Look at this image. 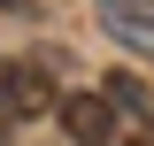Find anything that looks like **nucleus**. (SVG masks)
Here are the masks:
<instances>
[{
    "instance_id": "nucleus-3",
    "label": "nucleus",
    "mask_w": 154,
    "mask_h": 146,
    "mask_svg": "<svg viewBox=\"0 0 154 146\" xmlns=\"http://www.w3.org/2000/svg\"><path fill=\"white\" fill-rule=\"evenodd\" d=\"M100 23L131 54H154V0H100Z\"/></svg>"
},
{
    "instance_id": "nucleus-1",
    "label": "nucleus",
    "mask_w": 154,
    "mask_h": 146,
    "mask_svg": "<svg viewBox=\"0 0 154 146\" xmlns=\"http://www.w3.org/2000/svg\"><path fill=\"white\" fill-rule=\"evenodd\" d=\"M0 108L8 115H46V108H62V92L38 62H0Z\"/></svg>"
},
{
    "instance_id": "nucleus-2",
    "label": "nucleus",
    "mask_w": 154,
    "mask_h": 146,
    "mask_svg": "<svg viewBox=\"0 0 154 146\" xmlns=\"http://www.w3.org/2000/svg\"><path fill=\"white\" fill-rule=\"evenodd\" d=\"M62 131H69V146H116V108L100 100V92H62Z\"/></svg>"
},
{
    "instance_id": "nucleus-5",
    "label": "nucleus",
    "mask_w": 154,
    "mask_h": 146,
    "mask_svg": "<svg viewBox=\"0 0 154 146\" xmlns=\"http://www.w3.org/2000/svg\"><path fill=\"white\" fill-rule=\"evenodd\" d=\"M8 123H16V115H8V108H0V131H8Z\"/></svg>"
},
{
    "instance_id": "nucleus-4",
    "label": "nucleus",
    "mask_w": 154,
    "mask_h": 146,
    "mask_svg": "<svg viewBox=\"0 0 154 146\" xmlns=\"http://www.w3.org/2000/svg\"><path fill=\"white\" fill-rule=\"evenodd\" d=\"M100 100H108V108H131V115H146V123H154V92L139 85V77H123V69L108 77V92H100Z\"/></svg>"
}]
</instances>
